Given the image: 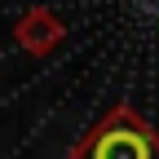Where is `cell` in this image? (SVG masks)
<instances>
[{
  "instance_id": "1",
  "label": "cell",
  "mask_w": 159,
  "mask_h": 159,
  "mask_svg": "<svg viewBox=\"0 0 159 159\" xmlns=\"http://www.w3.org/2000/svg\"><path fill=\"white\" fill-rule=\"evenodd\" d=\"M66 159H159V128L137 106L115 102L80 142H71Z\"/></svg>"
},
{
  "instance_id": "2",
  "label": "cell",
  "mask_w": 159,
  "mask_h": 159,
  "mask_svg": "<svg viewBox=\"0 0 159 159\" xmlns=\"http://www.w3.org/2000/svg\"><path fill=\"white\" fill-rule=\"evenodd\" d=\"M66 22H62V13L49 9V5H31L18 13V22H13V44L22 49L27 57H49L66 44Z\"/></svg>"
}]
</instances>
